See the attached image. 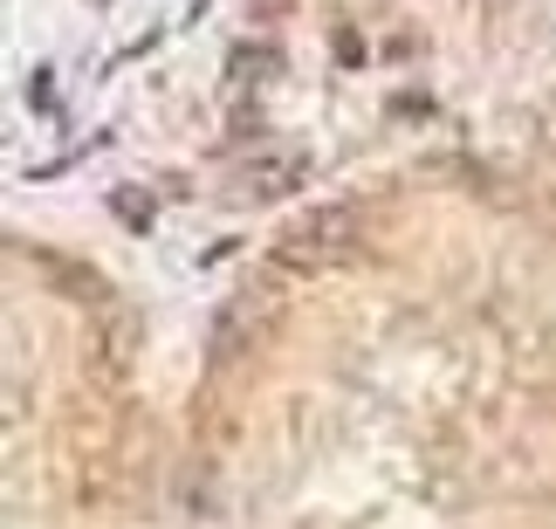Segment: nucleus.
<instances>
[{
    "label": "nucleus",
    "mask_w": 556,
    "mask_h": 529,
    "mask_svg": "<svg viewBox=\"0 0 556 529\" xmlns=\"http://www.w3.org/2000/svg\"><path fill=\"white\" fill-rule=\"evenodd\" d=\"M357 248V214L351 206H309L303 221L282 235V262H337V255H351Z\"/></svg>",
    "instance_id": "1"
},
{
    "label": "nucleus",
    "mask_w": 556,
    "mask_h": 529,
    "mask_svg": "<svg viewBox=\"0 0 556 529\" xmlns=\"http://www.w3.org/2000/svg\"><path fill=\"white\" fill-rule=\"evenodd\" d=\"M295 186H303V159H289V152H262L248 165V193L254 200H282Z\"/></svg>",
    "instance_id": "2"
}]
</instances>
